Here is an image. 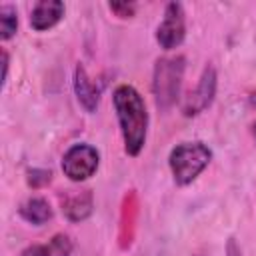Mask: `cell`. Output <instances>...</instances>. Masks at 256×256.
<instances>
[{"label":"cell","mask_w":256,"mask_h":256,"mask_svg":"<svg viewBox=\"0 0 256 256\" xmlns=\"http://www.w3.org/2000/svg\"><path fill=\"white\" fill-rule=\"evenodd\" d=\"M94 202H92V192L90 190H80V192H70L62 200V212L66 214L68 220L80 222L86 220L92 214Z\"/></svg>","instance_id":"9c48e42d"},{"label":"cell","mask_w":256,"mask_h":256,"mask_svg":"<svg viewBox=\"0 0 256 256\" xmlns=\"http://www.w3.org/2000/svg\"><path fill=\"white\" fill-rule=\"evenodd\" d=\"M72 242L64 234H56L48 244H36L22 252V256H70Z\"/></svg>","instance_id":"30bf717a"},{"label":"cell","mask_w":256,"mask_h":256,"mask_svg":"<svg viewBox=\"0 0 256 256\" xmlns=\"http://www.w3.org/2000/svg\"><path fill=\"white\" fill-rule=\"evenodd\" d=\"M74 92L78 96V102L88 112H94L98 108V102H100L102 84H96L94 80H90L86 70H84V66L78 64L76 70H74Z\"/></svg>","instance_id":"ba28073f"},{"label":"cell","mask_w":256,"mask_h":256,"mask_svg":"<svg viewBox=\"0 0 256 256\" xmlns=\"http://www.w3.org/2000/svg\"><path fill=\"white\" fill-rule=\"evenodd\" d=\"M108 8L118 18H132L134 16V10H136V4H132V2H110Z\"/></svg>","instance_id":"4fadbf2b"},{"label":"cell","mask_w":256,"mask_h":256,"mask_svg":"<svg viewBox=\"0 0 256 256\" xmlns=\"http://www.w3.org/2000/svg\"><path fill=\"white\" fill-rule=\"evenodd\" d=\"M216 80L218 78H216L214 66H206L202 76H200V80H198V84H196V88L188 94L186 102L182 104L184 116H196V114L204 112L212 104V100L216 96V84H218Z\"/></svg>","instance_id":"8992f818"},{"label":"cell","mask_w":256,"mask_h":256,"mask_svg":"<svg viewBox=\"0 0 256 256\" xmlns=\"http://www.w3.org/2000/svg\"><path fill=\"white\" fill-rule=\"evenodd\" d=\"M184 56H168L158 58L152 76V92L156 106L160 110H168L178 102L182 78H184Z\"/></svg>","instance_id":"7a4b0ae2"},{"label":"cell","mask_w":256,"mask_h":256,"mask_svg":"<svg viewBox=\"0 0 256 256\" xmlns=\"http://www.w3.org/2000/svg\"><path fill=\"white\" fill-rule=\"evenodd\" d=\"M226 254H228V256H242V250H240V246L236 244L234 238L228 240V244H226Z\"/></svg>","instance_id":"9a60e30c"},{"label":"cell","mask_w":256,"mask_h":256,"mask_svg":"<svg viewBox=\"0 0 256 256\" xmlns=\"http://www.w3.org/2000/svg\"><path fill=\"white\" fill-rule=\"evenodd\" d=\"M18 30V12L14 6L4 4L0 8V38L10 40Z\"/></svg>","instance_id":"7c38bea8"},{"label":"cell","mask_w":256,"mask_h":256,"mask_svg":"<svg viewBox=\"0 0 256 256\" xmlns=\"http://www.w3.org/2000/svg\"><path fill=\"white\" fill-rule=\"evenodd\" d=\"M116 118L120 124L124 150L128 156H138L146 144L148 134V112L144 98L130 84H120L112 94Z\"/></svg>","instance_id":"6da1fadb"},{"label":"cell","mask_w":256,"mask_h":256,"mask_svg":"<svg viewBox=\"0 0 256 256\" xmlns=\"http://www.w3.org/2000/svg\"><path fill=\"white\" fill-rule=\"evenodd\" d=\"M50 180H52L50 170H30L28 172V184L34 188H40V186L48 184Z\"/></svg>","instance_id":"5bb4252c"},{"label":"cell","mask_w":256,"mask_h":256,"mask_svg":"<svg viewBox=\"0 0 256 256\" xmlns=\"http://www.w3.org/2000/svg\"><path fill=\"white\" fill-rule=\"evenodd\" d=\"M20 216L30 224H44L52 218V208L44 198H30L20 206Z\"/></svg>","instance_id":"8fae6325"},{"label":"cell","mask_w":256,"mask_h":256,"mask_svg":"<svg viewBox=\"0 0 256 256\" xmlns=\"http://www.w3.org/2000/svg\"><path fill=\"white\" fill-rule=\"evenodd\" d=\"M100 164V154L90 144H74L62 156V170L72 182L88 180Z\"/></svg>","instance_id":"277c9868"},{"label":"cell","mask_w":256,"mask_h":256,"mask_svg":"<svg viewBox=\"0 0 256 256\" xmlns=\"http://www.w3.org/2000/svg\"><path fill=\"white\" fill-rule=\"evenodd\" d=\"M186 36V18L180 2H170L164 8V18L156 28V42L164 50H172L184 42Z\"/></svg>","instance_id":"5b68a950"},{"label":"cell","mask_w":256,"mask_h":256,"mask_svg":"<svg viewBox=\"0 0 256 256\" xmlns=\"http://www.w3.org/2000/svg\"><path fill=\"white\" fill-rule=\"evenodd\" d=\"M250 132H252V138H254V142H256V122L250 126Z\"/></svg>","instance_id":"2e32d148"},{"label":"cell","mask_w":256,"mask_h":256,"mask_svg":"<svg viewBox=\"0 0 256 256\" xmlns=\"http://www.w3.org/2000/svg\"><path fill=\"white\" fill-rule=\"evenodd\" d=\"M64 16V2L60 0H40L30 10V26L36 32L50 30Z\"/></svg>","instance_id":"52a82bcc"},{"label":"cell","mask_w":256,"mask_h":256,"mask_svg":"<svg viewBox=\"0 0 256 256\" xmlns=\"http://www.w3.org/2000/svg\"><path fill=\"white\" fill-rule=\"evenodd\" d=\"M212 152L204 142H182L172 148L168 164L178 186H188L210 164Z\"/></svg>","instance_id":"3957f363"}]
</instances>
